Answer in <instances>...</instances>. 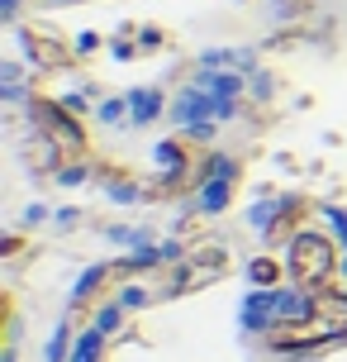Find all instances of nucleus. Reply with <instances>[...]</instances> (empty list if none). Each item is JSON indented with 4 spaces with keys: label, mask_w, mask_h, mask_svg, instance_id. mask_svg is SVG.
<instances>
[{
    "label": "nucleus",
    "mask_w": 347,
    "mask_h": 362,
    "mask_svg": "<svg viewBox=\"0 0 347 362\" xmlns=\"http://www.w3.org/2000/svg\"><path fill=\"white\" fill-rule=\"evenodd\" d=\"M333 253L329 243H295V276H305V281H319L324 272H329Z\"/></svg>",
    "instance_id": "1"
}]
</instances>
